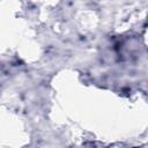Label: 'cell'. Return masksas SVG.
I'll return each mask as SVG.
<instances>
[]
</instances>
